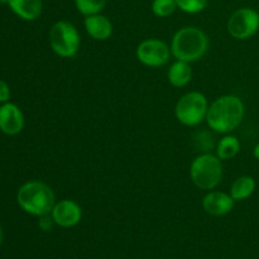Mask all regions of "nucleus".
<instances>
[{
	"label": "nucleus",
	"instance_id": "f257e3e1",
	"mask_svg": "<svg viewBox=\"0 0 259 259\" xmlns=\"http://www.w3.org/2000/svg\"><path fill=\"white\" fill-rule=\"evenodd\" d=\"M245 115V106L237 95H223L209 105L206 123L211 131L228 134L242 124Z\"/></svg>",
	"mask_w": 259,
	"mask_h": 259
},
{
	"label": "nucleus",
	"instance_id": "f03ea898",
	"mask_svg": "<svg viewBox=\"0 0 259 259\" xmlns=\"http://www.w3.org/2000/svg\"><path fill=\"white\" fill-rule=\"evenodd\" d=\"M209 50V38L206 33L197 27H184L172 37L171 53L176 60L185 62H196Z\"/></svg>",
	"mask_w": 259,
	"mask_h": 259
},
{
	"label": "nucleus",
	"instance_id": "7ed1b4c3",
	"mask_svg": "<svg viewBox=\"0 0 259 259\" xmlns=\"http://www.w3.org/2000/svg\"><path fill=\"white\" fill-rule=\"evenodd\" d=\"M17 200L25 212L39 218L50 215L56 204L53 190L40 181L25 182L18 190Z\"/></svg>",
	"mask_w": 259,
	"mask_h": 259
},
{
	"label": "nucleus",
	"instance_id": "20e7f679",
	"mask_svg": "<svg viewBox=\"0 0 259 259\" xmlns=\"http://www.w3.org/2000/svg\"><path fill=\"white\" fill-rule=\"evenodd\" d=\"M191 181L196 187L211 191L223 180V163L217 154L202 153L192 161L190 167Z\"/></svg>",
	"mask_w": 259,
	"mask_h": 259
},
{
	"label": "nucleus",
	"instance_id": "39448f33",
	"mask_svg": "<svg viewBox=\"0 0 259 259\" xmlns=\"http://www.w3.org/2000/svg\"><path fill=\"white\" fill-rule=\"evenodd\" d=\"M80 43V33L72 23L58 20L51 28L50 46L60 57L71 58L77 55Z\"/></svg>",
	"mask_w": 259,
	"mask_h": 259
},
{
	"label": "nucleus",
	"instance_id": "423d86ee",
	"mask_svg": "<svg viewBox=\"0 0 259 259\" xmlns=\"http://www.w3.org/2000/svg\"><path fill=\"white\" fill-rule=\"evenodd\" d=\"M209 103L204 94L199 91L187 93L177 101L175 115L181 124L186 126H196L206 120Z\"/></svg>",
	"mask_w": 259,
	"mask_h": 259
},
{
	"label": "nucleus",
	"instance_id": "0eeeda50",
	"mask_svg": "<svg viewBox=\"0 0 259 259\" xmlns=\"http://www.w3.org/2000/svg\"><path fill=\"white\" fill-rule=\"evenodd\" d=\"M227 29L234 39H249L259 30V13L252 8L237 9L228 19Z\"/></svg>",
	"mask_w": 259,
	"mask_h": 259
},
{
	"label": "nucleus",
	"instance_id": "6e6552de",
	"mask_svg": "<svg viewBox=\"0 0 259 259\" xmlns=\"http://www.w3.org/2000/svg\"><path fill=\"white\" fill-rule=\"evenodd\" d=\"M137 58L141 63L148 67H161L169 61L171 47L166 42L157 38L142 40L136 51Z\"/></svg>",
	"mask_w": 259,
	"mask_h": 259
},
{
	"label": "nucleus",
	"instance_id": "1a4fd4ad",
	"mask_svg": "<svg viewBox=\"0 0 259 259\" xmlns=\"http://www.w3.org/2000/svg\"><path fill=\"white\" fill-rule=\"evenodd\" d=\"M53 222L61 228L76 227L82 218V209L80 205L73 200L63 199L56 202L51 211Z\"/></svg>",
	"mask_w": 259,
	"mask_h": 259
},
{
	"label": "nucleus",
	"instance_id": "9d476101",
	"mask_svg": "<svg viewBox=\"0 0 259 259\" xmlns=\"http://www.w3.org/2000/svg\"><path fill=\"white\" fill-rule=\"evenodd\" d=\"M24 126V116L15 104L5 103L0 106V131L7 136H17Z\"/></svg>",
	"mask_w": 259,
	"mask_h": 259
},
{
	"label": "nucleus",
	"instance_id": "9b49d317",
	"mask_svg": "<svg viewBox=\"0 0 259 259\" xmlns=\"http://www.w3.org/2000/svg\"><path fill=\"white\" fill-rule=\"evenodd\" d=\"M234 199L230 194L222 191H210L202 199V207L205 212L212 217H224L234 207Z\"/></svg>",
	"mask_w": 259,
	"mask_h": 259
},
{
	"label": "nucleus",
	"instance_id": "f8f14e48",
	"mask_svg": "<svg viewBox=\"0 0 259 259\" xmlns=\"http://www.w3.org/2000/svg\"><path fill=\"white\" fill-rule=\"evenodd\" d=\"M83 25L88 34L95 40H106L113 34V24L110 19L101 13L85 17Z\"/></svg>",
	"mask_w": 259,
	"mask_h": 259
},
{
	"label": "nucleus",
	"instance_id": "ddd939ff",
	"mask_svg": "<svg viewBox=\"0 0 259 259\" xmlns=\"http://www.w3.org/2000/svg\"><path fill=\"white\" fill-rule=\"evenodd\" d=\"M8 5L14 14L24 20H35L42 14V0H8Z\"/></svg>",
	"mask_w": 259,
	"mask_h": 259
},
{
	"label": "nucleus",
	"instance_id": "4468645a",
	"mask_svg": "<svg viewBox=\"0 0 259 259\" xmlns=\"http://www.w3.org/2000/svg\"><path fill=\"white\" fill-rule=\"evenodd\" d=\"M169 83L175 88H184L189 85L192 78V68L189 62L176 60L167 72Z\"/></svg>",
	"mask_w": 259,
	"mask_h": 259
},
{
	"label": "nucleus",
	"instance_id": "2eb2a0df",
	"mask_svg": "<svg viewBox=\"0 0 259 259\" xmlns=\"http://www.w3.org/2000/svg\"><path fill=\"white\" fill-rule=\"evenodd\" d=\"M255 189H257V182L252 176H240L232 184L229 194L234 201H243L249 199L254 194Z\"/></svg>",
	"mask_w": 259,
	"mask_h": 259
},
{
	"label": "nucleus",
	"instance_id": "dca6fc26",
	"mask_svg": "<svg viewBox=\"0 0 259 259\" xmlns=\"http://www.w3.org/2000/svg\"><path fill=\"white\" fill-rule=\"evenodd\" d=\"M240 151V141L235 136L227 134L217 144V156L222 161H229L234 158Z\"/></svg>",
	"mask_w": 259,
	"mask_h": 259
},
{
	"label": "nucleus",
	"instance_id": "f3484780",
	"mask_svg": "<svg viewBox=\"0 0 259 259\" xmlns=\"http://www.w3.org/2000/svg\"><path fill=\"white\" fill-rule=\"evenodd\" d=\"M106 0H75V7L82 15L98 14L105 8Z\"/></svg>",
	"mask_w": 259,
	"mask_h": 259
},
{
	"label": "nucleus",
	"instance_id": "a211bd4d",
	"mask_svg": "<svg viewBox=\"0 0 259 259\" xmlns=\"http://www.w3.org/2000/svg\"><path fill=\"white\" fill-rule=\"evenodd\" d=\"M176 0H153L152 3V12L158 18H167L176 12Z\"/></svg>",
	"mask_w": 259,
	"mask_h": 259
},
{
	"label": "nucleus",
	"instance_id": "6ab92c4d",
	"mask_svg": "<svg viewBox=\"0 0 259 259\" xmlns=\"http://www.w3.org/2000/svg\"><path fill=\"white\" fill-rule=\"evenodd\" d=\"M179 9L187 14H199L209 4V0H176Z\"/></svg>",
	"mask_w": 259,
	"mask_h": 259
},
{
	"label": "nucleus",
	"instance_id": "aec40b11",
	"mask_svg": "<svg viewBox=\"0 0 259 259\" xmlns=\"http://www.w3.org/2000/svg\"><path fill=\"white\" fill-rule=\"evenodd\" d=\"M10 98V89L7 82L0 80V103H7Z\"/></svg>",
	"mask_w": 259,
	"mask_h": 259
},
{
	"label": "nucleus",
	"instance_id": "412c9836",
	"mask_svg": "<svg viewBox=\"0 0 259 259\" xmlns=\"http://www.w3.org/2000/svg\"><path fill=\"white\" fill-rule=\"evenodd\" d=\"M253 157H254L257 161H259V143L255 144V147L253 148Z\"/></svg>",
	"mask_w": 259,
	"mask_h": 259
},
{
	"label": "nucleus",
	"instance_id": "4be33fe9",
	"mask_svg": "<svg viewBox=\"0 0 259 259\" xmlns=\"http://www.w3.org/2000/svg\"><path fill=\"white\" fill-rule=\"evenodd\" d=\"M3 240H4V232H3V228L0 225V245L3 244Z\"/></svg>",
	"mask_w": 259,
	"mask_h": 259
},
{
	"label": "nucleus",
	"instance_id": "5701e85b",
	"mask_svg": "<svg viewBox=\"0 0 259 259\" xmlns=\"http://www.w3.org/2000/svg\"><path fill=\"white\" fill-rule=\"evenodd\" d=\"M258 13H259V12H258Z\"/></svg>",
	"mask_w": 259,
	"mask_h": 259
}]
</instances>
